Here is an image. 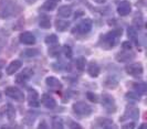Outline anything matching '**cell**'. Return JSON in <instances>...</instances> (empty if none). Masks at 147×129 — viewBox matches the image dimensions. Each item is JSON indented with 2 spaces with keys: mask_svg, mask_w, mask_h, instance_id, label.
Returning <instances> with one entry per match:
<instances>
[{
  "mask_svg": "<svg viewBox=\"0 0 147 129\" xmlns=\"http://www.w3.org/2000/svg\"><path fill=\"white\" fill-rule=\"evenodd\" d=\"M69 122H70V124H69V127H70V128H79V129L82 128L81 126H80L79 124H76L75 122H72V120L69 119Z\"/></svg>",
  "mask_w": 147,
  "mask_h": 129,
  "instance_id": "36",
  "label": "cell"
},
{
  "mask_svg": "<svg viewBox=\"0 0 147 129\" xmlns=\"http://www.w3.org/2000/svg\"><path fill=\"white\" fill-rule=\"evenodd\" d=\"M1 112H2V114L5 115L7 117V119H9V120H13L16 118V109L11 104H7V106H5V107L2 108Z\"/></svg>",
  "mask_w": 147,
  "mask_h": 129,
  "instance_id": "19",
  "label": "cell"
},
{
  "mask_svg": "<svg viewBox=\"0 0 147 129\" xmlns=\"http://www.w3.org/2000/svg\"><path fill=\"white\" fill-rule=\"evenodd\" d=\"M38 0H26V2L27 3H29V5H32V3H34V2H37Z\"/></svg>",
  "mask_w": 147,
  "mask_h": 129,
  "instance_id": "41",
  "label": "cell"
},
{
  "mask_svg": "<svg viewBox=\"0 0 147 129\" xmlns=\"http://www.w3.org/2000/svg\"><path fill=\"white\" fill-rule=\"evenodd\" d=\"M19 40L22 44H26V45H33L36 43V36L32 32L30 31H24L22 32L20 36H19Z\"/></svg>",
  "mask_w": 147,
  "mask_h": 129,
  "instance_id": "13",
  "label": "cell"
},
{
  "mask_svg": "<svg viewBox=\"0 0 147 129\" xmlns=\"http://www.w3.org/2000/svg\"><path fill=\"white\" fill-rule=\"evenodd\" d=\"M73 12V9L71 6H62V7H60L58 9V17L60 18H69V17H71V14Z\"/></svg>",
  "mask_w": 147,
  "mask_h": 129,
  "instance_id": "20",
  "label": "cell"
},
{
  "mask_svg": "<svg viewBox=\"0 0 147 129\" xmlns=\"http://www.w3.org/2000/svg\"><path fill=\"white\" fill-rule=\"evenodd\" d=\"M52 127L54 129H62L64 127L63 125V119L61 117H54L52 119Z\"/></svg>",
  "mask_w": 147,
  "mask_h": 129,
  "instance_id": "27",
  "label": "cell"
},
{
  "mask_svg": "<svg viewBox=\"0 0 147 129\" xmlns=\"http://www.w3.org/2000/svg\"><path fill=\"white\" fill-rule=\"evenodd\" d=\"M41 104L45 108H48V109H54V108L58 106L57 100L54 99L52 96H50L49 94H43L42 95V97H41Z\"/></svg>",
  "mask_w": 147,
  "mask_h": 129,
  "instance_id": "14",
  "label": "cell"
},
{
  "mask_svg": "<svg viewBox=\"0 0 147 129\" xmlns=\"http://www.w3.org/2000/svg\"><path fill=\"white\" fill-rule=\"evenodd\" d=\"M94 2H96V3H104L106 0H93Z\"/></svg>",
  "mask_w": 147,
  "mask_h": 129,
  "instance_id": "42",
  "label": "cell"
},
{
  "mask_svg": "<svg viewBox=\"0 0 147 129\" xmlns=\"http://www.w3.org/2000/svg\"><path fill=\"white\" fill-rule=\"evenodd\" d=\"M146 127H147L146 124H143V125H142V126L140 127V129H144V128H146Z\"/></svg>",
  "mask_w": 147,
  "mask_h": 129,
  "instance_id": "43",
  "label": "cell"
},
{
  "mask_svg": "<svg viewBox=\"0 0 147 129\" xmlns=\"http://www.w3.org/2000/svg\"><path fill=\"white\" fill-rule=\"evenodd\" d=\"M51 1H54V2H58V1H60V0H51Z\"/></svg>",
  "mask_w": 147,
  "mask_h": 129,
  "instance_id": "45",
  "label": "cell"
},
{
  "mask_svg": "<svg viewBox=\"0 0 147 129\" xmlns=\"http://www.w3.org/2000/svg\"><path fill=\"white\" fill-rule=\"evenodd\" d=\"M135 127V122H129L128 125H123L122 126V128H124V129H127V128H134Z\"/></svg>",
  "mask_w": 147,
  "mask_h": 129,
  "instance_id": "38",
  "label": "cell"
},
{
  "mask_svg": "<svg viewBox=\"0 0 147 129\" xmlns=\"http://www.w3.org/2000/svg\"><path fill=\"white\" fill-rule=\"evenodd\" d=\"M86 97H88V99L90 100V101H92V103H97V101H98V96H97L95 93H93V92H88V93H86Z\"/></svg>",
  "mask_w": 147,
  "mask_h": 129,
  "instance_id": "32",
  "label": "cell"
},
{
  "mask_svg": "<svg viewBox=\"0 0 147 129\" xmlns=\"http://www.w3.org/2000/svg\"><path fill=\"white\" fill-rule=\"evenodd\" d=\"M93 27V22L90 18H85L83 19L80 23H78L75 26V28L72 30V33H76V34H88V32L92 30Z\"/></svg>",
  "mask_w": 147,
  "mask_h": 129,
  "instance_id": "5",
  "label": "cell"
},
{
  "mask_svg": "<svg viewBox=\"0 0 147 129\" xmlns=\"http://www.w3.org/2000/svg\"><path fill=\"white\" fill-rule=\"evenodd\" d=\"M45 84L48 87H50L51 89H54V91H61L63 88V85L62 83L60 82V79H58L54 76H49L45 79Z\"/></svg>",
  "mask_w": 147,
  "mask_h": 129,
  "instance_id": "15",
  "label": "cell"
},
{
  "mask_svg": "<svg viewBox=\"0 0 147 129\" xmlns=\"http://www.w3.org/2000/svg\"><path fill=\"white\" fill-rule=\"evenodd\" d=\"M39 53H40V51L38 50V49H27V50L24 51V55L28 57H34L39 55Z\"/></svg>",
  "mask_w": 147,
  "mask_h": 129,
  "instance_id": "31",
  "label": "cell"
},
{
  "mask_svg": "<svg viewBox=\"0 0 147 129\" xmlns=\"http://www.w3.org/2000/svg\"><path fill=\"white\" fill-rule=\"evenodd\" d=\"M45 124H47L45 120H42L39 125V128H48V125H45Z\"/></svg>",
  "mask_w": 147,
  "mask_h": 129,
  "instance_id": "39",
  "label": "cell"
},
{
  "mask_svg": "<svg viewBox=\"0 0 147 129\" xmlns=\"http://www.w3.org/2000/svg\"><path fill=\"white\" fill-rule=\"evenodd\" d=\"M0 77H1V74H0Z\"/></svg>",
  "mask_w": 147,
  "mask_h": 129,
  "instance_id": "46",
  "label": "cell"
},
{
  "mask_svg": "<svg viewBox=\"0 0 147 129\" xmlns=\"http://www.w3.org/2000/svg\"><path fill=\"white\" fill-rule=\"evenodd\" d=\"M126 98L133 99V100H140V94L136 93V92H129V93L126 94Z\"/></svg>",
  "mask_w": 147,
  "mask_h": 129,
  "instance_id": "33",
  "label": "cell"
},
{
  "mask_svg": "<svg viewBox=\"0 0 147 129\" xmlns=\"http://www.w3.org/2000/svg\"><path fill=\"white\" fill-rule=\"evenodd\" d=\"M2 99H3V98H2V94H1V92H0V103L2 101Z\"/></svg>",
  "mask_w": 147,
  "mask_h": 129,
  "instance_id": "44",
  "label": "cell"
},
{
  "mask_svg": "<svg viewBox=\"0 0 147 129\" xmlns=\"http://www.w3.org/2000/svg\"><path fill=\"white\" fill-rule=\"evenodd\" d=\"M70 27V22L66 20H62V19H57L55 20V29L59 32H64Z\"/></svg>",
  "mask_w": 147,
  "mask_h": 129,
  "instance_id": "21",
  "label": "cell"
},
{
  "mask_svg": "<svg viewBox=\"0 0 147 129\" xmlns=\"http://www.w3.org/2000/svg\"><path fill=\"white\" fill-rule=\"evenodd\" d=\"M72 109H73L74 113L78 116H80V117H88L93 112L92 107L90 105H88L85 101H82V100L74 103L73 106H72Z\"/></svg>",
  "mask_w": 147,
  "mask_h": 129,
  "instance_id": "3",
  "label": "cell"
},
{
  "mask_svg": "<svg viewBox=\"0 0 147 129\" xmlns=\"http://www.w3.org/2000/svg\"><path fill=\"white\" fill-rule=\"evenodd\" d=\"M58 41H59V39L55 34H50V36H48L44 39V42L47 44H49V45H54V44L58 43Z\"/></svg>",
  "mask_w": 147,
  "mask_h": 129,
  "instance_id": "29",
  "label": "cell"
},
{
  "mask_svg": "<svg viewBox=\"0 0 147 129\" xmlns=\"http://www.w3.org/2000/svg\"><path fill=\"white\" fill-rule=\"evenodd\" d=\"M115 58L117 62H122V63L131 62L132 60L135 58V53L131 50H123L115 55Z\"/></svg>",
  "mask_w": 147,
  "mask_h": 129,
  "instance_id": "9",
  "label": "cell"
},
{
  "mask_svg": "<svg viewBox=\"0 0 147 129\" xmlns=\"http://www.w3.org/2000/svg\"><path fill=\"white\" fill-rule=\"evenodd\" d=\"M122 33H123L122 28H118L114 29L112 31H109L105 34H102L98 42H97L98 46H101L104 50H111V49L115 48L116 44L118 43L119 38L122 36Z\"/></svg>",
  "mask_w": 147,
  "mask_h": 129,
  "instance_id": "2",
  "label": "cell"
},
{
  "mask_svg": "<svg viewBox=\"0 0 147 129\" xmlns=\"http://www.w3.org/2000/svg\"><path fill=\"white\" fill-rule=\"evenodd\" d=\"M125 71L128 75L138 79V77H140L143 75V73H144V67H143L142 63H140V62H137V63H131V64L125 66Z\"/></svg>",
  "mask_w": 147,
  "mask_h": 129,
  "instance_id": "7",
  "label": "cell"
},
{
  "mask_svg": "<svg viewBox=\"0 0 147 129\" xmlns=\"http://www.w3.org/2000/svg\"><path fill=\"white\" fill-rule=\"evenodd\" d=\"M62 50H63V53H64V55H65L67 58H71V57H72V55H73V54H72V50H71V48H70V46H67V45H64Z\"/></svg>",
  "mask_w": 147,
  "mask_h": 129,
  "instance_id": "35",
  "label": "cell"
},
{
  "mask_svg": "<svg viewBox=\"0 0 147 129\" xmlns=\"http://www.w3.org/2000/svg\"><path fill=\"white\" fill-rule=\"evenodd\" d=\"M126 118H131L134 122H136L140 118V109L134 106H127L125 110V114L122 118H119V120H124Z\"/></svg>",
  "mask_w": 147,
  "mask_h": 129,
  "instance_id": "10",
  "label": "cell"
},
{
  "mask_svg": "<svg viewBox=\"0 0 147 129\" xmlns=\"http://www.w3.org/2000/svg\"><path fill=\"white\" fill-rule=\"evenodd\" d=\"M5 94H6V96L17 100L19 103H22L24 100V94H23V92L20 88L15 87V86H8V87H6Z\"/></svg>",
  "mask_w": 147,
  "mask_h": 129,
  "instance_id": "6",
  "label": "cell"
},
{
  "mask_svg": "<svg viewBox=\"0 0 147 129\" xmlns=\"http://www.w3.org/2000/svg\"><path fill=\"white\" fill-rule=\"evenodd\" d=\"M122 48L123 50H132V45H131V42H123L122 43Z\"/></svg>",
  "mask_w": 147,
  "mask_h": 129,
  "instance_id": "37",
  "label": "cell"
},
{
  "mask_svg": "<svg viewBox=\"0 0 147 129\" xmlns=\"http://www.w3.org/2000/svg\"><path fill=\"white\" fill-rule=\"evenodd\" d=\"M39 93L34 88H29L28 89V103L31 107H39L40 105V99H39Z\"/></svg>",
  "mask_w": 147,
  "mask_h": 129,
  "instance_id": "12",
  "label": "cell"
},
{
  "mask_svg": "<svg viewBox=\"0 0 147 129\" xmlns=\"http://www.w3.org/2000/svg\"><path fill=\"white\" fill-rule=\"evenodd\" d=\"M100 71H101V69H100V66L98 64L96 63L95 61H91L88 65V74L91 76V77H97L98 75H100Z\"/></svg>",
  "mask_w": 147,
  "mask_h": 129,
  "instance_id": "17",
  "label": "cell"
},
{
  "mask_svg": "<svg viewBox=\"0 0 147 129\" xmlns=\"http://www.w3.org/2000/svg\"><path fill=\"white\" fill-rule=\"evenodd\" d=\"M85 65H86V60H85V57L80 56L76 58V61H75V66H76V69L80 72L84 71Z\"/></svg>",
  "mask_w": 147,
  "mask_h": 129,
  "instance_id": "26",
  "label": "cell"
},
{
  "mask_svg": "<svg viewBox=\"0 0 147 129\" xmlns=\"http://www.w3.org/2000/svg\"><path fill=\"white\" fill-rule=\"evenodd\" d=\"M114 122L110 118H105V117H100L96 118L95 122H93L92 127H97V128H104V129H111V128H116V126L113 125Z\"/></svg>",
  "mask_w": 147,
  "mask_h": 129,
  "instance_id": "8",
  "label": "cell"
},
{
  "mask_svg": "<svg viewBox=\"0 0 147 129\" xmlns=\"http://www.w3.org/2000/svg\"><path fill=\"white\" fill-rule=\"evenodd\" d=\"M39 26L41 29H44V30H48V29L51 28V20L48 15H41L40 17V20H39Z\"/></svg>",
  "mask_w": 147,
  "mask_h": 129,
  "instance_id": "22",
  "label": "cell"
},
{
  "mask_svg": "<svg viewBox=\"0 0 147 129\" xmlns=\"http://www.w3.org/2000/svg\"><path fill=\"white\" fill-rule=\"evenodd\" d=\"M33 74H34V72L32 69H30V67H27V69H24L23 72H22L21 74H19L18 76H17V83H20V84H23V83H26L27 81H29L32 76H33Z\"/></svg>",
  "mask_w": 147,
  "mask_h": 129,
  "instance_id": "16",
  "label": "cell"
},
{
  "mask_svg": "<svg viewBox=\"0 0 147 129\" xmlns=\"http://www.w3.org/2000/svg\"><path fill=\"white\" fill-rule=\"evenodd\" d=\"M134 23L137 28H143V24H144V19H143V15L140 12H137L134 17Z\"/></svg>",
  "mask_w": 147,
  "mask_h": 129,
  "instance_id": "28",
  "label": "cell"
},
{
  "mask_svg": "<svg viewBox=\"0 0 147 129\" xmlns=\"http://www.w3.org/2000/svg\"><path fill=\"white\" fill-rule=\"evenodd\" d=\"M132 11V5L128 0H123L118 3L117 6V13L121 15V17H126L131 13Z\"/></svg>",
  "mask_w": 147,
  "mask_h": 129,
  "instance_id": "11",
  "label": "cell"
},
{
  "mask_svg": "<svg viewBox=\"0 0 147 129\" xmlns=\"http://www.w3.org/2000/svg\"><path fill=\"white\" fill-rule=\"evenodd\" d=\"M55 8H57V2L51 1V0H48V1H45L43 5H42V7L40 8V9L43 10V11H53Z\"/></svg>",
  "mask_w": 147,
  "mask_h": 129,
  "instance_id": "25",
  "label": "cell"
},
{
  "mask_svg": "<svg viewBox=\"0 0 147 129\" xmlns=\"http://www.w3.org/2000/svg\"><path fill=\"white\" fill-rule=\"evenodd\" d=\"M103 86L109 88V89H115L118 86V82L115 79H113V77H107L103 82Z\"/></svg>",
  "mask_w": 147,
  "mask_h": 129,
  "instance_id": "23",
  "label": "cell"
},
{
  "mask_svg": "<svg viewBox=\"0 0 147 129\" xmlns=\"http://www.w3.org/2000/svg\"><path fill=\"white\" fill-rule=\"evenodd\" d=\"M60 55V49L58 45H51V48L49 49V56L51 57H57Z\"/></svg>",
  "mask_w": 147,
  "mask_h": 129,
  "instance_id": "30",
  "label": "cell"
},
{
  "mask_svg": "<svg viewBox=\"0 0 147 129\" xmlns=\"http://www.w3.org/2000/svg\"><path fill=\"white\" fill-rule=\"evenodd\" d=\"M127 34H128V38H131L132 40L136 41V30L133 27H129L127 29Z\"/></svg>",
  "mask_w": 147,
  "mask_h": 129,
  "instance_id": "34",
  "label": "cell"
},
{
  "mask_svg": "<svg viewBox=\"0 0 147 129\" xmlns=\"http://www.w3.org/2000/svg\"><path fill=\"white\" fill-rule=\"evenodd\" d=\"M22 66V62L19 61V60H13L12 62H10V64L8 65L7 70H6V73L8 75H13L16 72L19 71Z\"/></svg>",
  "mask_w": 147,
  "mask_h": 129,
  "instance_id": "18",
  "label": "cell"
},
{
  "mask_svg": "<svg viewBox=\"0 0 147 129\" xmlns=\"http://www.w3.org/2000/svg\"><path fill=\"white\" fill-rule=\"evenodd\" d=\"M102 106L106 110V113L113 114L116 112L117 106H116V101L114 99V97L107 93L102 94Z\"/></svg>",
  "mask_w": 147,
  "mask_h": 129,
  "instance_id": "4",
  "label": "cell"
},
{
  "mask_svg": "<svg viewBox=\"0 0 147 129\" xmlns=\"http://www.w3.org/2000/svg\"><path fill=\"white\" fill-rule=\"evenodd\" d=\"M133 87L135 88V92L138 93L140 95H144L147 92V84L144 82H140V83H135Z\"/></svg>",
  "mask_w": 147,
  "mask_h": 129,
  "instance_id": "24",
  "label": "cell"
},
{
  "mask_svg": "<svg viewBox=\"0 0 147 129\" xmlns=\"http://www.w3.org/2000/svg\"><path fill=\"white\" fill-rule=\"evenodd\" d=\"M5 64H6V61L5 60H0V70L5 66Z\"/></svg>",
  "mask_w": 147,
  "mask_h": 129,
  "instance_id": "40",
  "label": "cell"
},
{
  "mask_svg": "<svg viewBox=\"0 0 147 129\" xmlns=\"http://www.w3.org/2000/svg\"><path fill=\"white\" fill-rule=\"evenodd\" d=\"M23 8L18 0H0V19H11L22 12Z\"/></svg>",
  "mask_w": 147,
  "mask_h": 129,
  "instance_id": "1",
  "label": "cell"
}]
</instances>
